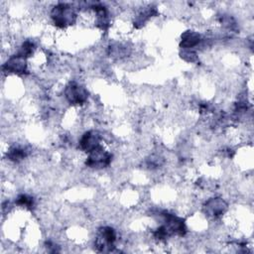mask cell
Listing matches in <instances>:
<instances>
[{
  "instance_id": "obj_1",
  "label": "cell",
  "mask_w": 254,
  "mask_h": 254,
  "mask_svg": "<svg viewBox=\"0 0 254 254\" xmlns=\"http://www.w3.org/2000/svg\"><path fill=\"white\" fill-rule=\"evenodd\" d=\"M2 71L7 76H26L31 74L29 61L17 54H12L7 57L5 63L2 64Z\"/></svg>"
}]
</instances>
